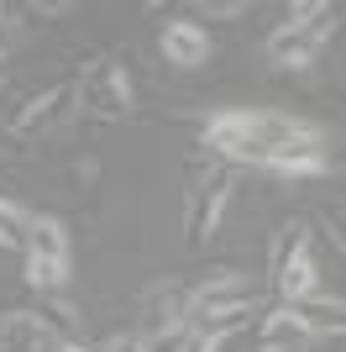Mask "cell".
<instances>
[{"label":"cell","instance_id":"cell-16","mask_svg":"<svg viewBox=\"0 0 346 352\" xmlns=\"http://www.w3.org/2000/svg\"><path fill=\"white\" fill-rule=\"evenodd\" d=\"M194 16H210V21H236V16H246V0H200V6H194Z\"/></svg>","mask_w":346,"mask_h":352},{"label":"cell","instance_id":"cell-12","mask_svg":"<svg viewBox=\"0 0 346 352\" xmlns=\"http://www.w3.org/2000/svg\"><path fill=\"white\" fill-rule=\"evenodd\" d=\"M69 252H73V242H69V226L58 216H32V226H27V258H53V263H69Z\"/></svg>","mask_w":346,"mask_h":352},{"label":"cell","instance_id":"cell-19","mask_svg":"<svg viewBox=\"0 0 346 352\" xmlns=\"http://www.w3.org/2000/svg\"><path fill=\"white\" fill-rule=\"evenodd\" d=\"M0 58H5V6H0Z\"/></svg>","mask_w":346,"mask_h":352},{"label":"cell","instance_id":"cell-9","mask_svg":"<svg viewBox=\"0 0 346 352\" xmlns=\"http://www.w3.org/2000/svg\"><path fill=\"white\" fill-rule=\"evenodd\" d=\"M53 347H63V342L37 310H5L0 316V352H53Z\"/></svg>","mask_w":346,"mask_h":352},{"label":"cell","instance_id":"cell-2","mask_svg":"<svg viewBox=\"0 0 346 352\" xmlns=\"http://www.w3.org/2000/svg\"><path fill=\"white\" fill-rule=\"evenodd\" d=\"M231 184H236V168L220 158H210L205 147H194L184 163V242L189 248H205L216 236L220 216L231 206Z\"/></svg>","mask_w":346,"mask_h":352},{"label":"cell","instance_id":"cell-18","mask_svg":"<svg viewBox=\"0 0 346 352\" xmlns=\"http://www.w3.org/2000/svg\"><path fill=\"white\" fill-rule=\"evenodd\" d=\"M69 11H73L69 0H43V6H27L32 21H37V16H43V21H47V16H69Z\"/></svg>","mask_w":346,"mask_h":352},{"label":"cell","instance_id":"cell-3","mask_svg":"<svg viewBox=\"0 0 346 352\" xmlns=\"http://www.w3.org/2000/svg\"><path fill=\"white\" fill-rule=\"evenodd\" d=\"M257 279H246L242 268H216L205 274L194 289H184V326L205 331V326H236L242 331L246 316H257Z\"/></svg>","mask_w":346,"mask_h":352},{"label":"cell","instance_id":"cell-14","mask_svg":"<svg viewBox=\"0 0 346 352\" xmlns=\"http://www.w3.org/2000/svg\"><path fill=\"white\" fill-rule=\"evenodd\" d=\"M21 279H27V289H37V294H63V284H69V263H53V258H27Z\"/></svg>","mask_w":346,"mask_h":352},{"label":"cell","instance_id":"cell-11","mask_svg":"<svg viewBox=\"0 0 346 352\" xmlns=\"http://www.w3.org/2000/svg\"><path fill=\"white\" fill-rule=\"evenodd\" d=\"M310 342H315V331H310V321H304L294 305H278L262 316V347H284V352H310Z\"/></svg>","mask_w":346,"mask_h":352},{"label":"cell","instance_id":"cell-15","mask_svg":"<svg viewBox=\"0 0 346 352\" xmlns=\"http://www.w3.org/2000/svg\"><path fill=\"white\" fill-rule=\"evenodd\" d=\"M27 226H32V210L16 206V200H5L0 195V248L11 252H27Z\"/></svg>","mask_w":346,"mask_h":352},{"label":"cell","instance_id":"cell-4","mask_svg":"<svg viewBox=\"0 0 346 352\" xmlns=\"http://www.w3.org/2000/svg\"><path fill=\"white\" fill-rule=\"evenodd\" d=\"M73 105L95 121H126L137 111V95H131V74L115 53H100L89 58L73 79Z\"/></svg>","mask_w":346,"mask_h":352},{"label":"cell","instance_id":"cell-5","mask_svg":"<svg viewBox=\"0 0 346 352\" xmlns=\"http://www.w3.org/2000/svg\"><path fill=\"white\" fill-rule=\"evenodd\" d=\"M268 274H273V289L284 305H299L320 289V268H315V252H310V221H284L278 226Z\"/></svg>","mask_w":346,"mask_h":352},{"label":"cell","instance_id":"cell-8","mask_svg":"<svg viewBox=\"0 0 346 352\" xmlns=\"http://www.w3.org/2000/svg\"><path fill=\"white\" fill-rule=\"evenodd\" d=\"M73 111H79V105H73V79L47 85L43 95L21 100V111L11 116V137H47V132H58V126H63Z\"/></svg>","mask_w":346,"mask_h":352},{"label":"cell","instance_id":"cell-13","mask_svg":"<svg viewBox=\"0 0 346 352\" xmlns=\"http://www.w3.org/2000/svg\"><path fill=\"white\" fill-rule=\"evenodd\" d=\"M37 316H43L53 331H69V337H84V310L69 305L63 294H37Z\"/></svg>","mask_w":346,"mask_h":352},{"label":"cell","instance_id":"cell-6","mask_svg":"<svg viewBox=\"0 0 346 352\" xmlns=\"http://www.w3.org/2000/svg\"><path fill=\"white\" fill-rule=\"evenodd\" d=\"M331 32H336V11H331V6H320L310 21H284L278 32H268L262 53H268L273 69H304V63H315V53L325 47Z\"/></svg>","mask_w":346,"mask_h":352},{"label":"cell","instance_id":"cell-10","mask_svg":"<svg viewBox=\"0 0 346 352\" xmlns=\"http://www.w3.org/2000/svg\"><path fill=\"white\" fill-rule=\"evenodd\" d=\"M158 47H163V58H168L173 69H205V63H210V37H205L200 21H168Z\"/></svg>","mask_w":346,"mask_h":352},{"label":"cell","instance_id":"cell-1","mask_svg":"<svg viewBox=\"0 0 346 352\" xmlns=\"http://www.w3.org/2000/svg\"><path fill=\"white\" fill-rule=\"evenodd\" d=\"M331 132L288 111H210L200 121V147L231 168H278L288 158L325 153Z\"/></svg>","mask_w":346,"mask_h":352},{"label":"cell","instance_id":"cell-7","mask_svg":"<svg viewBox=\"0 0 346 352\" xmlns=\"http://www.w3.org/2000/svg\"><path fill=\"white\" fill-rule=\"evenodd\" d=\"M137 316H142V331H137V337H142L152 352L168 347V342H178L189 331L184 326V289H178V284H152V289H142Z\"/></svg>","mask_w":346,"mask_h":352},{"label":"cell","instance_id":"cell-17","mask_svg":"<svg viewBox=\"0 0 346 352\" xmlns=\"http://www.w3.org/2000/svg\"><path fill=\"white\" fill-rule=\"evenodd\" d=\"M95 352H152V347H147L142 337H105Z\"/></svg>","mask_w":346,"mask_h":352},{"label":"cell","instance_id":"cell-20","mask_svg":"<svg viewBox=\"0 0 346 352\" xmlns=\"http://www.w3.org/2000/svg\"><path fill=\"white\" fill-rule=\"evenodd\" d=\"M257 352H284V347H257Z\"/></svg>","mask_w":346,"mask_h":352}]
</instances>
